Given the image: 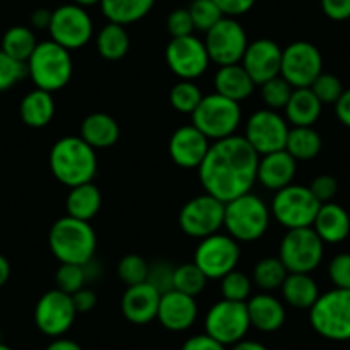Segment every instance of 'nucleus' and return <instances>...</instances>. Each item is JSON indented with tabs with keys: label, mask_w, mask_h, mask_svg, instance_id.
<instances>
[{
	"label": "nucleus",
	"mask_w": 350,
	"mask_h": 350,
	"mask_svg": "<svg viewBox=\"0 0 350 350\" xmlns=\"http://www.w3.org/2000/svg\"><path fill=\"white\" fill-rule=\"evenodd\" d=\"M288 271L285 268L284 262L280 261V258H273V256H268V258L259 259L258 262L252 268V284L258 285L262 292H271L277 291L282 287V284L287 278Z\"/></svg>",
	"instance_id": "nucleus-36"
},
{
	"label": "nucleus",
	"mask_w": 350,
	"mask_h": 350,
	"mask_svg": "<svg viewBox=\"0 0 350 350\" xmlns=\"http://www.w3.org/2000/svg\"><path fill=\"white\" fill-rule=\"evenodd\" d=\"M81 137L93 150H107V148L117 144L120 137V127L117 120L109 113H90L81 124Z\"/></svg>",
	"instance_id": "nucleus-27"
},
{
	"label": "nucleus",
	"mask_w": 350,
	"mask_h": 350,
	"mask_svg": "<svg viewBox=\"0 0 350 350\" xmlns=\"http://www.w3.org/2000/svg\"><path fill=\"white\" fill-rule=\"evenodd\" d=\"M294 88L287 83L282 76L273 77V79L267 81L261 84V98L265 107L270 110H284L287 107L288 100H291Z\"/></svg>",
	"instance_id": "nucleus-39"
},
{
	"label": "nucleus",
	"mask_w": 350,
	"mask_h": 350,
	"mask_svg": "<svg viewBox=\"0 0 350 350\" xmlns=\"http://www.w3.org/2000/svg\"><path fill=\"white\" fill-rule=\"evenodd\" d=\"M328 277L335 288L350 291V252L333 256L328 265Z\"/></svg>",
	"instance_id": "nucleus-47"
},
{
	"label": "nucleus",
	"mask_w": 350,
	"mask_h": 350,
	"mask_svg": "<svg viewBox=\"0 0 350 350\" xmlns=\"http://www.w3.org/2000/svg\"><path fill=\"white\" fill-rule=\"evenodd\" d=\"M187 11L193 19L194 29L203 33L210 31L221 18H225L213 0H191Z\"/></svg>",
	"instance_id": "nucleus-40"
},
{
	"label": "nucleus",
	"mask_w": 350,
	"mask_h": 350,
	"mask_svg": "<svg viewBox=\"0 0 350 350\" xmlns=\"http://www.w3.org/2000/svg\"><path fill=\"white\" fill-rule=\"evenodd\" d=\"M323 72V57L318 46L309 42L291 43L282 52L280 76L292 88H309Z\"/></svg>",
	"instance_id": "nucleus-18"
},
{
	"label": "nucleus",
	"mask_w": 350,
	"mask_h": 350,
	"mask_svg": "<svg viewBox=\"0 0 350 350\" xmlns=\"http://www.w3.org/2000/svg\"><path fill=\"white\" fill-rule=\"evenodd\" d=\"M157 319L170 332H186L198 319L196 297L170 291L161 295Z\"/></svg>",
	"instance_id": "nucleus-21"
},
{
	"label": "nucleus",
	"mask_w": 350,
	"mask_h": 350,
	"mask_svg": "<svg viewBox=\"0 0 350 350\" xmlns=\"http://www.w3.org/2000/svg\"><path fill=\"white\" fill-rule=\"evenodd\" d=\"M11 278V262L4 254H0V288L4 287Z\"/></svg>",
	"instance_id": "nucleus-57"
},
{
	"label": "nucleus",
	"mask_w": 350,
	"mask_h": 350,
	"mask_svg": "<svg viewBox=\"0 0 350 350\" xmlns=\"http://www.w3.org/2000/svg\"><path fill=\"white\" fill-rule=\"evenodd\" d=\"M284 110L292 127H312L321 116L323 103L316 98L311 88H295Z\"/></svg>",
	"instance_id": "nucleus-28"
},
{
	"label": "nucleus",
	"mask_w": 350,
	"mask_h": 350,
	"mask_svg": "<svg viewBox=\"0 0 350 350\" xmlns=\"http://www.w3.org/2000/svg\"><path fill=\"white\" fill-rule=\"evenodd\" d=\"M325 244H340L350 235V215L336 203H323L312 224Z\"/></svg>",
	"instance_id": "nucleus-25"
},
{
	"label": "nucleus",
	"mask_w": 350,
	"mask_h": 350,
	"mask_svg": "<svg viewBox=\"0 0 350 350\" xmlns=\"http://www.w3.org/2000/svg\"><path fill=\"white\" fill-rule=\"evenodd\" d=\"M157 0H102L100 9L109 23L127 26L146 18Z\"/></svg>",
	"instance_id": "nucleus-32"
},
{
	"label": "nucleus",
	"mask_w": 350,
	"mask_h": 350,
	"mask_svg": "<svg viewBox=\"0 0 350 350\" xmlns=\"http://www.w3.org/2000/svg\"><path fill=\"white\" fill-rule=\"evenodd\" d=\"M45 350H83L77 342L70 338H64V336H59V338H53L52 342L46 345Z\"/></svg>",
	"instance_id": "nucleus-56"
},
{
	"label": "nucleus",
	"mask_w": 350,
	"mask_h": 350,
	"mask_svg": "<svg viewBox=\"0 0 350 350\" xmlns=\"http://www.w3.org/2000/svg\"><path fill=\"white\" fill-rule=\"evenodd\" d=\"M160 299V292L151 287L148 282L127 287V291L122 295V301H120L124 318L133 325L151 323L153 319H157Z\"/></svg>",
	"instance_id": "nucleus-22"
},
{
	"label": "nucleus",
	"mask_w": 350,
	"mask_h": 350,
	"mask_svg": "<svg viewBox=\"0 0 350 350\" xmlns=\"http://www.w3.org/2000/svg\"><path fill=\"white\" fill-rule=\"evenodd\" d=\"M309 323L319 336L332 342L350 340V291L332 288L319 294L309 309Z\"/></svg>",
	"instance_id": "nucleus-6"
},
{
	"label": "nucleus",
	"mask_w": 350,
	"mask_h": 350,
	"mask_svg": "<svg viewBox=\"0 0 350 350\" xmlns=\"http://www.w3.org/2000/svg\"><path fill=\"white\" fill-rule=\"evenodd\" d=\"M131 49L129 33L126 26L109 23L96 35V50L105 60H120L127 55Z\"/></svg>",
	"instance_id": "nucleus-33"
},
{
	"label": "nucleus",
	"mask_w": 350,
	"mask_h": 350,
	"mask_svg": "<svg viewBox=\"0 0 350 350\" xmlns=\"http://www.w3.org/2000/svg\"><path fill=\"white\" fill-rule=\"evenodd\" d=\"M259 154L244 136L213 141L200 165V183L204 193L228 203L242 194L251 193L258 183Z\"/></svg>",
	"instance_id": "nucleus-1"
},
{
	"label": "nucleus",
	"mask_w": 350,
	"mask_h": 350,
	"mask_svg": "<svg viewBox=\"0 0 350 350\" xmlns=\"http://www.w3.org/2000/svg\"><path fill=\"white\" fill-rule=\"evenodd\" d=\"M288 122L278 112L262 109L252 113L245 122L244 139L251 144L252 150L262 154L285 150L288 136Z\"/></svg>",
	"instance_id": "nucleus-15"
},
{
	"label": "nucleus",
	"mask_w": 350,
	"mask_h": 350,
	"mask_svg": "<svg viewBox=\"0 0 350 350\" xmlns=\"http://www.w3.org/2000/svg\"><path fill=\"white\" fill-rule=\"evenodd\" d=\"M323 148L321 136L312 127H292L288 131L285 150L295 161H309L319 154Z\"/></svg>",
	"instance_id": "nucleus-34"
},
{
	"label": "nucleus",
	"mask_w": 350,
	"mask_h": 350,
	"mask_svg": "<svg viewBox=\"0 0 350 350\" xmlns=\"http://www.w3.org/2000/svg\"><path fill=\"white\" fill-rule=\"evenodd\" d=\"M319 206L321 203L316 200L309 186L291 184L275 193L271 201V215L282 227L294 230V228L312 227Z\"/></svg>",
	"instance_id": "nucleus-9"
},
{
	"label": "nucleus",
	"mask_w": 350,
	"mask_h": 350,
	"mask_svg": "<svg viewBox=\"0 0 350 350\" xmlns=\"http://www.w3.org/2000/svg\"><path fill=\"white\" fill-rule=\"evenodd\" d=\"M204 328H206L208 335L224 343L225 347L235 345L237 342L244 340L251 328L247 306L245 302L227 301V299L215 302L210 311L206 312Z\"/></svg>",
	"instance_id": "nucleus-11"
},
{
	"label": "nucleus",
	"mask_w": 350,
	"mask_h": 350,
	"mask_svg": "<svg viewBox=\"0 0 350 350\" xmlns=\"http://www.w3.org/2000/svg\"><path fill=\"white\" fill-rule=\"evenodd\" d=\"M210 146V139L191 124L174 131L168 141V154L179 167L200 168Z\"/></svg>",
	"instance_id": "nucleus-20"
},
{
	"label": "nucleus",
	"mask_w": 350,
	"mask_h": 350,
	"mask_svg": "<svg viewBox=\"0 0 350 350\" xmlns=\"http://www.w3.org/2000/svg\"><path fill=\"white\" fill-rule=\"evenodd\" d=\"M49 245L60 262L86 265L96 254V234L90 221L62 217L50 227Z\"/></svg>",
	"instance_id": "nucleus-3"
},
{
	"label": "nucleus",
	"mask_w": 350,
	"mask_h": 350,
	"mask_svg": "<svg viewBox=\"0 0 350 350\" xmlns=\"http://www.w3.org/2000/svg\"><path fill=\"white\" fill-rule=\"evenodd\" d=\"M335 113L336 119L350 129V90H345L335 103Z\"/></svg>",
	"instance_id": "nucleus-54"
},
{
	"label": "nucleus",
	"mask_w": 350,
	"mask_h": 350,
	"mask_svg": "<svg viewBox=\"0 0 350 350\" xmlns=\"http://www.w3.org/2000/svg\"><path fill=\"white\" fill-rule=\"evenodd\" d=\"M309 189H311V193L314 194V198L319 203H329L336 196V193H338V183H336L333 175L323 174L312 180Z\"/></svg>",
	"instance_id": "nucleus-49"
},
{
	"label": "nucleus",
	"mask_w": 350,
	"mask_h": 350,
	"mask_svg": "<svg viewBox=\"0 0 350 350\" xmlns=\"http://www.w3.org/2000/svg\"><path fill=\"white\" fill-rule=\"evenodd\" d=\"M49 33L52 40L64 49L79 50L86 46L93 38V19L84 8L64 4L52 11Z\"/></svg>",
	"instance_id": "nucleus-13"
},
{
	"label": "nucleus",
	"mask_w": 350,
	"mask_h": 350,
	"mask_svg": "<svg viewBox=\"0 0 350 350\" xmlns=\"http://www.w3.org/2000/svg\"><path fill=\"white\" fill-rule=\"evenodd\" d=\"M29 21H31V26L35 29H49L50 21H52V11L45 8L36 9V11H33Z\"/></svg>",
	"instance_id": "nucleus-55"
},
{
	"label": "nucleus",
	"mask_w": 350,
	"mask_h": 350,
	"mask_svg": "<svg viewBox=\"0 0 350 350\" xmlns=\"http://www.w3.org/2000/svg\"><path fill=\"white\" fill-rule=\"evenodd\" d=\"M167 29L172 38L193 35L194 25L187 9H175L167 18Z\"/></svg>",
	"instance_id": "nucleus-48"
},
{
	"label": "nucleus",
	"mask_w": 350,
	"mask_h": 350,
	"mask_svg": "<svg viewBox=\"0 0 350 350\" xmlns=\"http://www.w3.org/2000/svg\"><path fill=\"white\" fill-rule=\"evenodd\" d=\"M232 350H268L262 343L254 342V340H241L235 345H232Z\"/></svg>",
	"instance_id": "nucleus-58"
},
{
	"label": "nucleus",
	"mask_w": 350,
	"mask_h": 350,
	"mask_svg": "<svg viewBox=\"0 0 350 350\" xmlns=\"http://www.w3.org/2000/svg\"><path fill=\"white\" fill-rule=\"evenodd\" d=\"M323 14L328 19L342 23L350 19V0H319Z\"/></svg>",
	"instance_id": "nucleus-50"
},
{
	"label": "nucleus",
	"mask_w": 350,
	"mask_h": 350,
	"mask_svg": "<svg viewBox=\"0 0 350 350\" xmlns=\"http://www.w3.org/2000/svg\"><path fill=\"white\" fill-rule=\"evenodd\" d=\"M221 299H227V301H237V302H247V299L251 297L252 291V280L242 271L234 270L230 273L225 275L221 278Z\"/></svg>",
	"instance_id": "nucleus-42"
},
{
	"label": "nucleus",
	"mask_w": 350,
	"mask_h": 350,
	"mask_svg": "<svg viewBox=\"0 0 350 350\" xmlns=\"http://www.w3.org/2000/svg\"><path fill=\"white\" fill-rule=\"evenodd\" d=\"M174 273L175 268L168 261H154L150 265L146 282L163 295L174 291Z\"/></svg>",
	"instance_id": "nucleus-46"
},
{
	"label": "nucleus",
	"mask_w": 350,
	"mask_h": 350,
	"mask_svg": "<svg viewBox=\"0 0 350 350\" xmlns=\"http://www.w3.org/2000/svg\"><path fill=\"white\" fill-rule=\"evenodd\" d=\"M0 342H2V333H0Z\"/></svg>",
	"instance_id": "nucleus-61"
},
{
	"label": "nucleus",
	"mask_w": 350,
	"mask_h": 350,
	"mask_svg": "<svg viewBox=\"0 0 350 350\" xmlns=\"http://www.w3.org/2000/svg\"><path fill=\"white\" fill-rule=\"evenodd\" d=\"M72 302L77 314H86V312L93 311V309L96 308L98 297H96V294L92 288L83 287L81 291H77L76 294H72Z\"/></svg>",
	"instance_id": "nucleus-53"
},
{
	"label": "nucleus",
	"mask_w": 350,
	"mask_h": 350,
	"mask_svg": "<svg viewBox=\"0 0 350 350\" xmlns=\"http://www.w3.org/2000/svg\"><path fill=\"white\" fill-rule=\"evenodd\" d=\"M297 172V161L287 150L262 154L258 163V183L265 189L277 191L291 186Z\"/></svg>",
	"instance_id": "nucleus-23"
},
{
	"label": "nucleus",
	"mask_w": 350,
	"mask_h": 350,
	"mask_svg": "<svg viewBox=\"0 0 350 350\" xmlns=\"http://www.w3.org/2000/svg\"><path fill=\"white\" fill-rule=\"evenodd\" d=\"M271 210L256 194L247 193L225 203L224 227L237 242H254L267 234Z\"/></svg>",
	"instance_id": "nucleus-5"
},
{
	"label": "nucleus",
	"mask_w": 350,
	"mask_h": 350,
	"mask_svg": "<svg viewBox=\"0 0 350 350\" xmlns=\"http://www.w3.org/2000/svg\"><path fill=\"white\" fill-rule=\"evenodd\" d=\"M311 92L314 93L316 98L323 103V105H335L338 102V98L342 96L343 84L335 74L329 72H321L314 79V83L311 84Z\"/></svg>",
	"instance_id": "nucleus-44"
},
{
	"label": "nucleus",
	"mask_w": 350,
	"mask_h": 350,
	"mask_svg": "<svg viewBox=\"0 0 350 350\" xmlns=\"http://www.w3.org/2000/svg\"><path fill=\"white\" fill-rule=\"evenodd\" d=\"M0 350H12V349L9 345H5L4 342H0Z\"/></svg>",
	"instance_id": "nucleus-60"
},
{
	"label": "nucleus",
	"mask_w": 350,
	"mask_h": 350,
	"mask_svg": "<svg viewBox=\"0 0 350 350\" xmlns=\"http://www.w3.org/2000/svg\"><path fill=\"white\" fill-rule=\"evenodd\" d=\"M102 208V193L93 183L70 187L66 200L67 215L83 221H92Z\"/></svg>",
	"instance_id": "nucleus-30"
},
{
	"label": "nucleus",
	"mask_w": 350,
	"mask_h": 350,
	"mask_svg": "<svg viewBox=\"0 0 350 350\" xmlns=\"http://www.w3.org/2000/svg\"><path fill=\"white\" fill-rule=\"evenodd\" d=\"M203 42L211 62L220 67L241 64L249 45L247 33L235 18H221L204 33Z\"/></svg>",
	"instance_id": "nucleus-12"
},
{
	"label": "nucleus",
	"mask_w": 350,
	"mask_h": 350,
	"mask_svg": "<svg viewBox=\"0 0 350 350\" xmlns=\"http://www.w3.org/2000/svg\"><path fill=\"white\" fill-rule=\"evenodd\" d=\"M74 4L79 5V8H93V5H100L102 4V0H74Z\"/></svg>",
	"instance_id": "nucleus-59"
},
{
	"label": "nucleus",
	"mask_w": 350,
	"mask_h": 350,
	"mask_svg": "<svg viewBox=\"0 0 350 350\" xmlns=\"http://www.w3.org/2000/svg\"><path fill=\"white\" fill-rule=\"evenodd\" d=\"M189 2H191V0H189Z\"/></svg>",
	"instance_id": "nucleus-62"
},
{
	"label": "nucleus",
	"mask_w": 350,
	"mask_h": 350,
	"mask_svg": "<svg viewBox=\"0 0 350 350\" xmlns=\"http://www.w3.org/2000/svg\"><path fill=\"white\" fill-rule=\"evenodd\" d=\"M215 93L241 103L254 93V81L242 67V64L221 66L215 74Z\"/></svg>",
	"instance_id": "nucleus-26"
},
{
	"label": "nucleus",
	"mask_w": 350,
	"mask_h": 350,
	"mask_svg": "<svg viewBox=\"0 0 350 350\" xmlns=\"http://www.w3.org/2000/svg\"><path fill=\"white\" fill-rule=\"evenodd\" d=\"M49 163L53 177L69 189L93 183L98 172L96 150L81 136L60 137L50 150Z\"/></svg>",
	"instance_id": "nucleus-2"
},
{
	"label": "nucleus",
	"mask_w": 350,
	"mask_h": 350,
	"mask_svg": "<svg viewBox=\"0 0 350 350\" xmlns=\"http://www.w3.org/2000/svg\"><path fill=\"white\" fill-rule=\"evenodd\" d=\"M203 92L200 90L194 81H184L180 79L179 83H175L172 86L170 93H168V100H170L172 109L177 110L180 113H189L193 116L194 110L203 100Z\"/></svg>",
	"instance_id": "nucleus-37"
},
{
	"label": "nucleus",
	"mask_w": 350,
	"mask_h": 350,
	"mask_svg": "<svg viewBox=\"0 0 350 350\" xmlns=\"http://www.w3.org/2000/svg\"><path fill=\"white\" fill-rule=\"evenodd\" d=\"M36 45H38V40H36L35 31L28 26H12L2 36V50L19 62H28Z\"/></svg>",
	"instance_id": "nucleus-35"
},
{
	"label": "nucleus",
	"mask_w": 350,
	"mask_h": 350,
	"mask_svg": "<svg viewBox=\"0 0 350 350\" xmlns=\"http://www.w3.org/2000/svg\"><path fill=\"white\" fill-rule=\"evenodd\" d=\"M77 311L74 308L72 295L53 288L45 292L35 306V325L43 335L59 338L66 335L76 321Z\"/></svg>",
	"instance_id": "nucleus-17"
},
{
	"label": "nucleus",
	"mask_w": 350,
	"mask_h": 350,
	"mask_svg": "<svg viewBox=\"0 0 350 350\" xmlns=\"http://www.w3.org/2000/svg\"><path fill=\"white\" fill-rule=\"evenodd\" d=\"M241 245L228 234H213L201 239L194 251V265L208 280H221L227 273L237 270Z\"/></svg>",
	"instance_id": "nucleus-10"
},
{
	"label": "nucleus",
	"mask_w": 350,
	"mask_h": 350,
	"mask_svg": "<svg viewBox=\"0 0 350 350\" xmlns=\"http://www.w3.org/2000/svg\"><path fill=\"white\" fill-rule=\"evenodd\" d=\"M57 288L66 294L72 295L83 287H86V273L83 265H70V262H60L59 270L55 273Z\"/></svg>",
	"instance_id": "nucleus-43"
},
{
	"label": "nucleus",
	"mask_w": 350,
	"mask_h": 350,
	"mask_svg": "<svg viewBox=\"0 0 350 350\" xmlns=\"http://www.w3.org/2000/svg\"><path fill=\"white\" fill-rule=\"evenodd\" d=\"M26 67L35 88L49 93L66 88L74 72L70 52L53 40L40 42L26 62Z\"/></svg>",
	"instance_id": "nucleus-4"
},
{
	"label": "nucleus",
	"mask_w": 350,
	"mask_h": 350,
	"mask_svg": "<svg viewBox=\"0 0 350 350\" xmlns=\"http://www.w3.org/2000/svg\"><path fill=\"white\" fill-rule=\"evenodd\" d=\"M251 326L262 333H273L284 326L287 319L285 306L280 299L271 295L270 292L251 295L245 302Z\"/></svg>",
	"instance_id": "nucleus-24"
},
{
	"label": "nucleus",
	"mask_w": 350,
	"mask_h": 350,
	"mask_svg": "<svg viewBox=\"0 0 350 350\" xmlns=\"http://www.w3.org/2000/svg\"><path fill=\"white\" fill-rule=\"evenodd\" d=\"M225 203L211 194L204 193L193 198L179 213V227L193 239H204L218 234L224 227Z\"/></svg>",
	"instance_id": "nucleus-14"
},
{
	"label": "nucleus",
	"mask_w": 350,
	"mask_h": 350,
	"mask_svg": "<svg viewBox=\"0 0 350 350\" xmlns=\"http://www.w3.org/2000/svg\"><path fill=\"white\" fill-rule=\"evenodd\" d=\"M55 116V100L49 92L35 88L19 103V117L23 122L33 129L46 127Z\"/></svg>",
	"instance_id": "nucleus-29"
},
{
	"label": "nucleus",
	"mask_w": 350,
	"mask_h": 350,
	"mask_svg": "<svg viewBox=\"0 0 350 350\" xmlns=\"http://www.w3.org/2000/svg\"><path fill=\"white\" fill-rule=\"evenodd\" d=\"M241 122V105L218 93L204 95L193 113V126L198 127L210 141L234 136Z\"/></svg>",
	"instance_id": "nucleus-7"
},
{
	"label": "nucleus",
	"mask_w": 350,
	"mask_h": 350,
	"mask_svg": "<svg viewBox=\"0 0 350 350\" xmlns=\"http://www.w3.org/2000/svg\"><path fill=\"white\" fill-rule=\"evenodd\" d=\"M148 271H150V262L139 254H126L117 265V275L127 287L144 284Z\"/></svg>",
	"instance_id": "nucleus-41"
},
{
	"label": "nucleus",
	"mask_w": 350,
	"mask_h": 350,
	"mask_svg": "<svg viewBox=\"0 0 350 350\" xmlns=\"http://www.w3.org/2000/svg\"><path fill=\"white\" fill-rule=\"evenodd\" d=\"M28 76V67L25 62L12 59L0 49V93L9 92L11 88L21 83Z\"/></svg>",
	"instance_id": "nucleus-45"
},
{
	"label": "nucleus",
	"mask_w": 350,
	"mask_h": 350,
	"mask_svg": "<svg viewBox=\"0 0 350 350\" xmlns=\"http://www.w3.org/2000/svg\"><path fill=\"white\" fill-rule=\"evenodd\" d=\"M325 242L312 227L287 230L280 241L278 258L288 273H312L321 265Z\"/></svg>",
	"instance_id": "nucleus-8"
},
{
	"label": "nucleus",
	"mask_w": 350,
	"mask_h": 350,
	"mask_svg": "<svg viewBox=\"0 0 350 350\" xmlns=\"http://www.w3.org/2000/svg\"><path fill=\"white\" fill-rule=\"evenodd\" d=\"M280 291L285 302L295 309H311L319 297L318 284L311 273H288Z\"/></svg>",
	"instance_id": "nucleus-31"
},
{
	"label": "nucleus",
	"mask_w": 350,
	"mask_h": 350,
	"mask_svg": "<svg viewBox=\"0 0 350 350\" xmlns=\"http://www.w3.org/2000/svg\"><path fill=\"white\" fill-rule=\"evenodd\" d=\"M225 18H239L254 8L256 0H213Z\"/></svg>",
	"instance_id": "nucleus-51"
},
{
	"label": "nucleus",
	"mask_w": 350,
	"mask_h": 350,
	"mask_svg": "<svg viewBox=\"0 0 350 350\" xmlns=\"http://www.w3.org/2000/svg\"><path fill=\"white\" fill-rule=\"evenodd\" d=\"M180 350H227V347L208 333H201V335L189 336Z\"/></svg>",
	"instance_id": "nucleus-52"
},
{
	"label": "nucleus",
	"mask_w": 350,
	"mask_h": 350,
	"mask_svg": "<svg viewBox=\"0 0 350 350\" xmlns=\"http://www.w3.org/2000/svg\"><path fill=\"white\" fill-rule=\"evenodd\" d=\"M165 60L168 69L184 81H194L203 76L211 62L204 42L194 35L172 38L165 50Z\"/></svg>",
	"instance_id": "nucleus-16"
},
{
	"label": "nucleus",
	"mask_w": 350,
	"mask_h": 350,
	"mask_svg": "<svg viewBox=\"0 0 350 350\" xmlns=\"http://www.w3.org/2000/svg\"><path fill=\"white\" fill-rule=\"evenodd\" d=\"M282 52L284 49H280V45L270 38H259L249 43L241 64L256 86H261L262 83L280 76Z\"/></svg>",
	"instance_id": "nucleus-19"
},
{
	"label": "nucleus",
	"mask_w": 350,
	"mask_h": 350,
	"mask_svg": "<svg viewBox=\"0 0 350 350\" xmlns=\"http://www.w3.org/2000/svg\"><path fill=\"white\" fill-rule=\"evenodd\" d=\"M206 284L208 278L194 265V261L180 265V267H175L174 291L183 292V294L191 295V297H198L206 288Z\"/></svg>",
	"instance_id": "nucleus-38"
}]
</instances>
